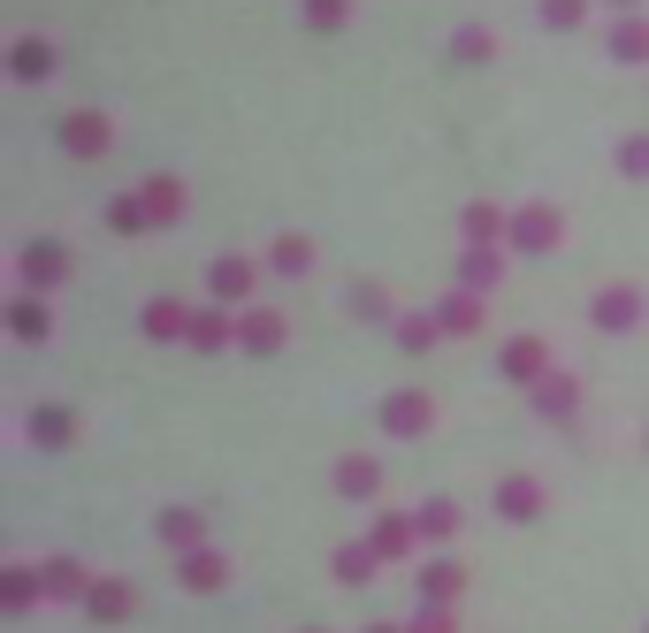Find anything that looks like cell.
<instances>
[{"instance_id": "obj_1", "label": "cell", "mask_w": 649, "mask_h": 633, "mask_svg": "<svg viewBox=\"0 0 649 633\" xmlns=\"http://www.w3.org/2000/svg\"><path fill=\"white\" fill-rule=\"evenodd\" d=\"M206 283H214V298H222V306H245V298H253V283H260V268L230 252V260H214V268H206Z\"/></svg>"}, {"instance_id": "obj_2", "label": "cell", "mask_w": 649, "mask_h": 633, "mask_svg": "<svg viewBox=\"0 0 649 633\" xmlns=\"http://www.w3.org/2000/svg\"><path fill=\"white\" fill-rule=\"evenodd\" d=\"M512 237H519L527 252H542V245H558V214H550V206H527V214H512Z\"/></svg>"}, {"instance_id": "obj_3", "label": "cell", "mask_w": 649, "mask_h": 633, "mask_svg": "<svg viewBox=\"0 0 649 633\" xmlns=\"http://www.w3.org/2000/svg\"><path fill=\"white\" fill-rule=\"evenodd\" d=\"M61 275H69V252L61 245H31L23 252V283H61Z\"/></svg>"}, {"instance_id": "obj_4", "label": "cell", "mask_w": 649, "mask_h": 633, "mask_svg": "<svg viewBox=\"0 0 649 633\" xmlns=\"http://www.w3.org/2000/svg\"><path fill=\"white\" fill-rule=\"evenodd\" d=\"M635 314H642V298H635L627 283H612V291L596 298V320H604V328H635Z\"/></svg>"}, {"instance_id": "obj_5", "label": "cell", "mask_w": 649, "mask_h": 633, "mask_svg": "<svg viewBox=\"0 0 649 633\" xmlns=\"http://www.w3.org/2000/svg\"><path fill=\"white\" fill-rule=\"evenodd\" d=\"M550 366V351L535 343V336H519V343H504V374H519V382H535Z\"/></svg>"}, {"instance_id": "obj_6", "label": "cell", "mask_w": 649, "mask_h": 633, "mask_svg": "<svg viewBox=\"0 0 649 633\" xmlns=\"http://www.w3.org/2000/svg\"><path fill=\"white\" fill-rule=\"evenodd\" d=\"M428 420H436V405H428V397H413V389H405V397H390V428H398V436H421Z\"/></svg>"}, {"instance_id": "obj_7", "label": "cell", "mask_w": 649, "mask_h": 633, "mask_svg": "<svg viewBox=\"0 0 649 633\" xmlns=\"http://www.w3.org/2000/svg\"><path fill=\"white\" fill-rule=\"evenodd\" d=\"M504 229H512V214H504V206H467V237H474V245H496Z\"/></svg>"}, {"instance_id": "obj_8", "label": "cell", "mask_w": 649, "mask_h": 633, "mask_svg": "<svg viewBox=\"0 0 649 633\" xmlns=\"http://www.w3.org/2000/svg\"><path fill=\"white\" fill-rule=\"evenodd\" d=\"M161 542L168 550H199V511H161Z\"/></svg>"}, {"instance_id": "obj_9", "label": "cell", "mask_w": 649, "mask_h": 633, "mask_svg": "<svg viewBox=\"0 0 649 633\" xmlns=\"http://www.w3.org/2000/svg\"><path fill=\"white\" fill-rule=\"evenodd\" d=\"M276 336H283V320H276V314H245V320H237V343H253V351H268Z\"/></svg>"}, {"instance_id": "obj_10", "label": "cell", "mask_w": 649, "mask_h": 633, "mask_svg": "<svg viewBox=\"0 0 649 633\" xmlns=\"http://www.w3.org/2000/svg\"><path fill=\"white\" fill-rule=\"evenodd\" d=\"M612 54H619V61H642L649 54V23H619V31H612Z\"/></svg>"}, {"instance_id": "obj_11", "label": "cell", "mask_w": 649, "mask_h": 633, "mask_svg": "<svg viewBox=\"0 0 649 633\" xmlns=\"http://www.w3.org/2000/svg\"><path fill=\"white\" fill-rule=\"evenodd\" d=\"M276 268H283V275H306V268H314V245H306V237H283V245H276Z\"/></svg>"}, {"instance_id": "obj_12", "label": "cell", "mask_w": 649, "mask_h": 633, "mask_svg": "<svg viewBox=\"0 0 649 633\" xmlns=\"http://www.w3.org/2000/svg\"><path fill=\"white\" fill-rule=\"evenodd\" d=\"M46 588H54V596H77V588H85V565H77V557H54V565H46Z\"/></svg>"}, {"instance_id": "obj_13", "label": "cell", "mask_w": 649, "mask_h": 633, "mask_svg": "<svg viewBox=\"0 0 649 633\" xmlns=\"http://www.w3.org/2000/svg\"><path fill=\"white\" fill-rule=\"evenodd\" d=\"M146 328H154V336H183V328H191V314H183L176 298H161V306L146 314Z\"/></svg>"}, {"instance_id": "obj_14", "label": "cell", "mask_w": 649, "mask_h": 633, "mask_svg": "<svg viewBox=\"0 0 649 633\" xmlns=\"http://www.w3.org/2000/svg\"><path fill=\"white\" fill-rule=\"evenodd\" d=\"M535 397H542V412H566V405H573V382H566V374H542Z\"/></svg>"}, {"instance_id": "obj_15", "label": "cell", "mask_w": 649, "mask_h": 633, "mask_svg": "<svg viewBox=\"0 0 649 633\" xmlns=\"http://www.w3.org/2000/svg\"><path fill=\"white\" fill-rule=\"evenodd\" d=\"M413 527H421L428 542H444V534H451V504H421V519H413Z\"/></svg>"}, {"instance_id": "obj_16", "label": "cell", "mask_w": 649, "mask_h": 633, "mask_svg": "<svg viewBox=\"0 0 649 633\" xmlns=\"http://www.w3.org/2000/svg\"><path fill=\"white\" fill-rule=\"evenodd\" d=\"M183 580H199V588H214V580H222V557H206V550H191V557H183Z\"/></svg>"}, {"instance_id": "obj_17", "label": "cell", "mask_w": 649, "mask_h": 633, "mask_svg": "<svg viewBox=\"0 0 649 633\" xmlns=\"http://www.w3.org/2000/svg\"><path fill=\"white\" fill-rule=\"evenodd\" d=\"M146 206H154V214H161V222H168V214L183 206V191H176V183H168V176H161V183H146Z\"/></svg>"}, {"instance_id": "obj_18", "label": "cell", "mask_w": 649, "mask_h": 633, "mask_svg": "<svg viewBox=\"0 0 649 633\" xmlns=\"http://www.w3.org/2000/svg\"><path fill=\"white\" fill-rule=\"evenodd\" d=\"M336 474H344V488H351V496H359V488H374V459H344V466H336Z\"/></svg>"}, {"instance_id": "obj_19", "label": "cell", "mask_w": 649, "mask_h": 633, "mask_svg": "<svg viewBox=\"0 0 649 633\" xmlns=\"http://www.w3.org/2000/svg\"><path fill=\"white\" fill-rule=\"evenodd\" d=\"M15 69H23V77H38V69H46V38H23V54H15Z\"/></svg>"}, {"instance_id": "obj_20", "label": "cell", "mask_w": 649, "mask_h": 633, "mask_svg": "<svg viewBox=\"0 0 649 633\" xmlns=\"http://www.w3.org/2000/svg\"><path fill=\"white\" fill-rule=\"evenodd\" d=\"M100 138H108L100 115H77V123H69V146H100Z\"/></svg>"}, {"instance_id": "obj_21", "label": "cell", "mask_w": 649, "mask_h": 633, "mask_svg": "<svg viewBox=\"0 0 649 633\" xmlns=\"http://www.w3.org/2000/svg\"><path fill=\"white\" fill-rule=\"evenodd\" d=\"M108 222H115V229H138V222H146V206H138V199H115V206H108Z\"/></svg>"}, {"instance_id": "obj_22", "label": "cell", "mask_w": 649, "mask_h": 633, "mask_svg": "<svg viewBox=\"0 0 649 633\" xmlns=\"http://www.w3.org/2000/svg\"><path fill=\"white\" fill-rule=\"evenodd\" d=\"M336 573H344V580H359V573H374V550H344V557H336Z\"/></svg>"}, {"instance_id": "obj_23", "label": "cell", "mask_w": 649, "mask_h": 633, "mask_svg": "<svg viewBox=\"0 0 649 633\" xmlns=\"http://www.w3.org/2000/svg\"><path fill=\"white\" fill-rule=\"evenodd\" d=\"M619 160H627V176H649V138H627Z\"/></svg>"}, {"instance_id": "obj_24", "label": "cell", "mask_w": 649, "mask_h": 633, "mask_svg": "<svg viewBox=\"0 0 649 633\" xmlns=\"http://www.w3.org/2000/svg\"><path fill=\"white\" fill-rule=\"evenodd\" d=\"M542 15L550 23H581V0H542Z\"/></svg>"}, {"instance_id": "obj_25", "label": "cell", "mask_w": 649, "mask_h": 633, "mask_svg": "<svg viewBox=\"0 0 649 633\" xmlns=\"http://www.w3.org/2000/svg\"><path fill=\"white\" fill-rule=\"evenodd\" d=\"M306 15H314V23H336V15H344V0H314Z\"/></svg>"}, {"instance_id": "obj_26", "label": "cell", "mask_w": 649, "mask_h": 633, "mask_svg": "<svg viewBox=\"0 0 649 633\" xmlns=\"http://www.w3.org/2000/svg\"><path fill=\"white\" fill-rule=\"evenodd\" d=\"M619 8H627V0H619Z\"/></svg>"}]
</instances>
